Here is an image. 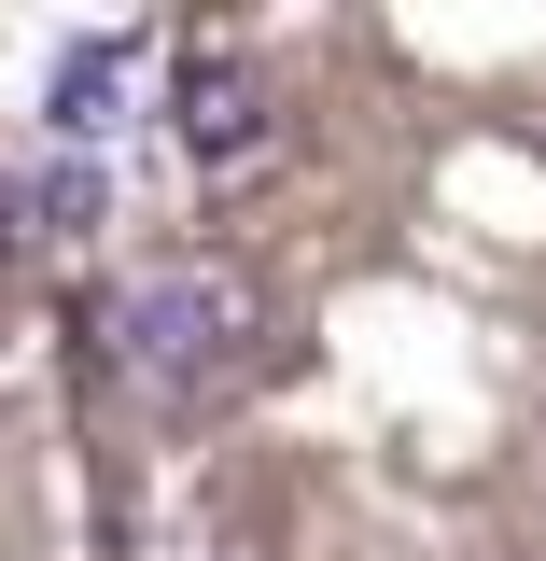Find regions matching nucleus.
Here are the masks:
<instances>
[{"label":"nucleus","instance_id":"f257e3e1","mask_svg":"<svg viewBox=\"0 0 546 561\" xmlns=\"http://www.w3.org/2000/svg\"><path fill=\"white\" fill-rule=\"evenodd\" d=\"M98 337H113V365L154 379V393H210L224 365H253V280H224V267H140V280H113Z\"/></svg>","mask_w":546,"mask_h":561},{"label":"nucleus","instance_id":"20e7f679","mask_svg":"<svg viewBox=\"0 0 546 561\" xmlns=\"http://www.w3.org/2000/svg\"><path fill=\"white\" fill-rule=\"evenodd\" d=\"M113 99H127V43H70V57H57V99H43V127L84 154V140L113 127Z\"/></svg>","mask_w":546,"mask_h":561},{"label":"nucleus","instance_id":"f03ea898","mask_svg":"<svg viewBox=\"0 0 546 561\" xmlns=\"http://www.w3.org/2000/svg\"><path fill=\"white\" fill-rule=\"evenodd\" d=\"M169 127H183V154H197V169H239V154L267 140V70H253V57H197Z\"/></svg>","mask_w":546,"mask_h":561},{"label":"nucleus","instance_id":"7ed1b4c3","mask_svg":"<svg viewBox=\"0 0 546 561\" xmlns=\"http://www.w3.org/2000/svg\"><path fill=\"white\" fill-rule=\"evenodd\" d=\"M113 183H98V154H43V169H0V239H70V225H98Z\"/></svg>","mask_w":546,"mask_h":561}]
</instances>
